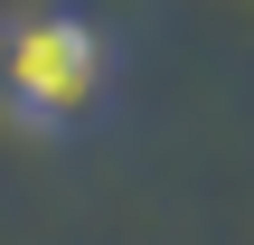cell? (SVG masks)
Listing matches in <instances>:
<instances>
[{"label": "cell", "mask_w": 254, "mask_h": 245, "mask_svg": "<svg viewBox=\"0 0 254 245\" xmlns=\"http://www.w3.org/2000/svg\"><path fill=\"white\" fill-rule=\"evenodd\" d=\"M104 85H113V38L94 19H75V9L9 19V38H0V94H9L19 123L66 132V123H85L104 104Z\"/></svg>", "instance_id": "6da1fadb"}]
</instances>
